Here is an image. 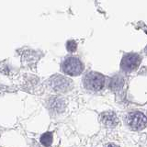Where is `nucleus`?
Returning <instances> with one entry per match:
<instances>
[{
    "label": "nucleus",
    "mask_w": 147,
    "mask_h": 147,
    "mask_svg": "<svg viewBox=\"0 0 147 147\" xmlns=\"http://www.w3.org/2000/svg\"><path fill=\"white\" fill-rule=\"evenodd\" d=\"M105 147H119V146L117 144H108L105 145Z\"/></svg>",
    "instance_id": "9b49d317"
},
{
    "label": "nucleus",
    "mask_w": 147,
    "mask_h": 147,
    "mask_svg": "<svg viewBox=\"0 0 147 147\" xmlns=\"http://www.w3.org/2000/svg\"><path fill=\"white\" fill-rule=\"evenodd\" d=\"M85 65L77 56L69 55L61 63V70L63 74L70 76H77L84 72Z\"/></svg>",
    "instance_id": "f257e3e1"
},
{
    "label": "nucleus",
    "mask_w": 147,
    "mask_h": 147,
    "mask_svg": "<svg viewBox=\"0 0 147 147\" xmlns=\"http://www.w3.org/2000/svg\"><path fill=\"white\" fill-rule=\"evenodd\" d=\"M49 86L57 93H66L72 89L73 82L66 76L61 75H54L49 79Z\"/></svg>",
    "instance_id": "7ed1b4c3"
},
{
    "label": "nucleus",
    "mask_w": 147,
    "mask_h": 147,
    "mask_svg": "<svg viewBox=\"0 0 147 147\" xmlns=\"http://www.w3.org/2000/svg\"><path fill=\"white\" fill-rule=\"evenodd\" d=\"M105 76L98 72H87L83 77V86L86 90L91 92H98L102 90L105 86Z\"/></svg>",
    "instance_id": "f03ea898"
},
{
    "label": "nucleus",
    "mask_w": 147,
    "mask_h": 147,
    "mask_svg": "<svg viewBox=\"0 0 147 147\" xmlns=\"http://www.w3.org/2000/svg\"><path fill=\"white\" fill-rule=\"evenodd\" d=\"M48 108L53 113H61L65 109V102L59 96H53L48 101Z\"/></svg>",
    "instance_id": "0eeeda50"
},
{
    "label": "nucleus",
    "mask_w": 147,
    "mask_h": 147,
    "mask_svg": "<svg viewBox=\"0 0 147 147\" xmlns=\"http://www.w3.org/2000/svg\"><path fill=\"white\" fill-rule=\"evenodd\" d=\"M99 121L105 127L114 128L119 124V119L113 111H105L99 115Z\"/></svg>",
    "instance_id": "423d86ee"
},
{
    "label": "nucleus",
    "mask_w": 147,
    "mask_h": 147,
    "mask_svg": "<svg viewBox=\"0 0 147 147\" xmlns=\"http://www.w3.org/2000/svg\"><path fill=\"white\" fill-rule=\"evenodd\" d=\"M141 63L140 55L136 53L125 54L121 59V69L125 73H131L135 71Z\"/></svg>",
    "instance_id": "39448f33"
},
{
    "label": "nucleus",
    "mask_w": 147,
    "mask_h": 147,
    "mask_svg": "<svg viewBox=\"0 0 147 147\" xmlns=\"http://www.w3.org/2000/svg\"><path fill=\"white\" fill-rule=\"evenodd\" d=\"M40 142L46 147H49L53 142V132H45L40 136Z\"/></svg>",
    "instance_id": "1a4fd4ad"
},
{
    "label": "nucleus",
    "mask_w": 147,
    "mask_h": 147,
    "mask_svg": "<svg viewBox=\"0 0 147 147\" xmlns=\"http://www.w3.org/2000/svg\"><path fill=\"white\" fill-rule=\"evenodd\" d=\"M126 124L133 131H142L147 125V117L140 111L130 112L125 119Z\"/></svg>",
    "instance_id": "20e7f679"
},
{
    "label": "nucleus",
    "mask_w": 147,
    "mask_h": 147,
    "mask_svg": "<svg viewBox=\"0 0 147 147\" xmlns=\"http://www.w3.org/2000/svg\"><path fill=\"white\" fill-rule=\"evenodd\" d=\"M66 48H67L68 52L75 53L76 51V48H77V44L75 40H68L67 43H66Z\"/></svg>",
    "instance_id": "9d476101"
},
{
    "label": "nucleus",
    "mask_w": 147,
    "mask_h": 147,
    "mask_svg": "<svg viewBox=\"0 0 147 147\" xmlns=\"http://www.w3.org/2000/svg\"><path fill=\"white\" fill-rule=\"evenodd\" d=\"M123 84H124V81H123V78L119 76H116L112 77L111 79H110V82H109V88L113 90V91H117V90H119L123 86Z\"/></svg>",
    "instance_id": "6e6552de"
}]
</instances>
